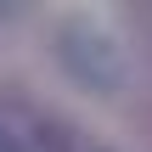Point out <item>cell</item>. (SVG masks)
<instances>
[{
    "label": "cell",
    "instance_id": "cell-2",
    "mask_svg": "<svg viewBox=\"0 0 152 152\" xmlns=\"http://www.w3.org/2000/svg\"><path fill=\"white\" fill-rule=\"evenodd\" d=\"M0 152H68V141L45 113L0 96Z\"/></svg>",
    "mask_w": 152,
    "mask_h": 152
},
{
    "label": "cell",
    "instance_id": "cell-1",
    "mask_svg": "<svg viewBox=\"0 0 152 152\" xmlns=\"http://www.w3.org/2000/svg\"><path fill=\"white\" fill-rule=\"evenodd\" d=\"M62 62H68V73L73 79H85L90 90H118L124 85V56H118V45L102 34V28H85V23H73V28H62Z\"/></svg>",
    "mask_w": 152,
    "mask_h": 152
}]
</instances>
